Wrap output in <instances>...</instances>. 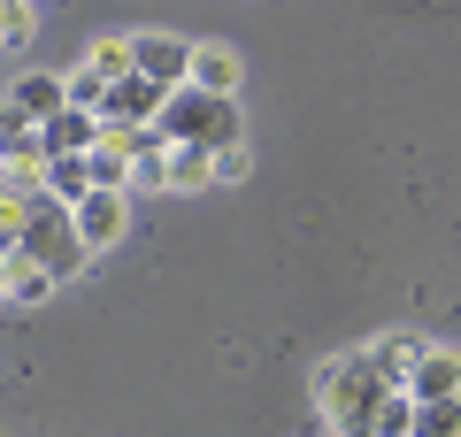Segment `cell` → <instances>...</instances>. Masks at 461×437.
<instances>
[{
  "label": "cell",
  "mask_w": 461,
  "mask_h": 437,
  "mask_svg": "<svg viewBox=\"0 0 461 437\" xmlns=\"http://www.w3.org/2000/svg\"><path fill=\"white\" fill-rule=\"evenodd\" d=\"M154 130H162L169 146H208V154L247 146V115H239V100H215V93H200V85H177Z\"/></svg>",
  "instance_id": "cell-1"
},
{
  "label": "cell",
  "mask_w": 461,
  "mask_h": 437,
  "mask_svg": "<svg viewBox=\"0 0 461 437\" xmlns=\"http://www.w3.org/2000/svg\"><path fill=\"white\" fill-rule=\"evenodd\" d=\"M384 399H393V391L377 384V369H369L362 353H346V361L323 369V415L339 422V437H369L377 415H384Z\"/></svg>",
  "instance_id": "cell-2"
},
{
  "label": "cell",
  "mask_w": 461,
  "mask_h": 437,
  "mask_svg": "<svg viewBox=\"0 0 461 437\" xmlns=\"http://www.w3.org/2000/svg\"><path fill=\"white\" fill-rule=\"evenodd\" d=\"M85 254H93V245H85V230H77V215L62 208V200H39V215H32V238H23V261H39V269L54 276V284H69V276L85 269Z\"/></svg>",
  "instance_id": "cell-3"
},
{
  "label": "cell",
  "mask_w": 461,
  "mask_h": 437,
  "mask_svg": "<svg viewBox=\"0 0 461 437\" xmlns=\"http://www.w3.org/2000/svg\"><path fill=\"white\" fill-rule=\"evenodd\" d=\"M131 69L147 85H162V93H177V85H193V47L169 31H147V39H131Z\"/></svg>",
  "instance_id": "cell-4"
},
{
  "label": "cell",
  "mask_w": 461,
  "mask_h": 437,
  "mask_svg": "<svg viewBox=\"0 0 461 437\" xmlns=\"http://www.w3.org/2000/svg\"><path fill=\"white\" fill-rule=\"evenodd\" d=\"M162 108H169L162 85L123 77V85H108V100H100V123H115V130H154V123H162Z\"/></svg>",
  "instance_id": "cell-5"
},
{
  "label": "cell",
  "mask_w": 461,
  "mask_h": 437,
  "mask_svg": "<svg viewBox=\"0 0 461 437\" xmlns=\"http://www.w3.org/2000/svg\"><path fill=\"white\" fill-rule=\"evenodd\" d=\"M415 406H438V399H461V345H430L415 361V384H408Z\"/></svg>",
  "instance_id": "cell-6"
},
{
  "label": "cell",
  "mask_w": 461,
  "mask_h": 437,
  "mask_svg": "<svg viewBox=\"0 0 461 437\" xmlns=\"http://www.w3.org/2000/svg\"><path fill=\"white\" fill-rule=\"evenodd\" d=\"M423 353H430L423 338H408V330H393V338H377V345H369L362 361L377 369V384H384V391H408V384H415V361H423Z\"/></svg>",
  "instance_id": "cell-7"
},
{
  "label": "cell",
  "mask_w": 461,
  "mask_h": 437,
  "mask_svg": "<svg viewBox=\"0 0 461 437\" xmlns=\"http://www.w3.org/2000/svg\"><path fill=\"white\" fill-rule=\"evenodd\" d=\"M100 130H108L100 115H85V108H62L47 130H39V146H47V162H69V154H93V146H100Z\"/></svg>",
  "instance_id": "cell-8"
},
{
  "label": "cell",
  "mask_w": 461,
  "mask_h": 437,
  "mask_svg": "<svg viewBox=\"0 0 461 437\" xmlns=\"http://www.w3.org/2000/svg\"><path fill=\"white\" fill-rule=\"evenodd\" d=\"M123 223H131V192H93V200L77 208L85 245H115V238H123Z\"/></svg>",
  "instance_id": "cell-9"
},
{
  "label": "cell",
  "mask_w": 461,
  "mask_h": 437,
  "mask_svg": "<svg viewBox=\"0 0 461 437\" xmlns=\"http://www.w3.org/2000/svg\"><path fill=\"white\" fill-rule=\"evenodd\" d=\"M8 108H16L23 123H39V130H47L54 115L69 108V93H62V77H16V93H8Z\"/></svg>",
  "instance_id": "cell-10"
},
{
  "label": "cell",
  "mask_w": 461,
  "mask_h": 437,
  "mask_svg": "<svg viewBox=\"0 0 461 437\" xmlns=\"http://www.w3.org/2000/svg\"><path fill=\"white\" fill-rule=\"evenodd\" d=\"M193 85L215 100H239V54L230 47H193Z\"/></svg>",
  "instance_id": "cell-11"
},
{
  "label": "cell",
  "mask_w": 461,
  "mask_h": 437,
  "mask_svg": "<svg viewBox=\"0 0 461 437\" xmlns=\"http://www.w3.org/2000/svg\"><path fill=\"white\" fill-rule=\"evenodd\" d=\"M47 192H54V200H62V208H69V215H77V208H85V200H93V192H100V184H93V162H85V154H69V162H47Z\"/></svg>",
  "instance_id": "cell-12"
},
{
  "label": "cell",
  "mask_w": 461,
  "mask_h": 437,
  "mask_svg": "<svg viewBox=\"0 0 461 437\" xmlns=\"http://www.w3.org/2000/svg\"><path fill=\"white\" fill-rule=\"evenodd\" d=\"M215 184V154L208 146H169V192H200Z\"/></svg>",
  "instance_id": "cell-13"
},
{
  "label": "cell",
  "mask_w": 461,
  "mask_h": 437,
  "mask_svg": "<svg viewBox=\"0 0 461 437\" xmlns=\"http://www.w3.org/2000/svg\"><path fill=\"white\" fill-rule=\"evenodd\" d=\"M54 276L39 269V261H23V254H8V299H16V308H39V299H54Z\"/></svg>",
  "instance_id": "cell-14"
},
{
  "label": "cell",
  "mask_w": 461,
  "mask_h": 437,
  "mask_svg": "<svg viewBox=\"0 0 461 437\" xmlns=\"http://www.w3.org/2000/svg\"><path fill=\"white\" fill-rule=\"evenodd\" d=\"M131 192H169V138H162V130H147V138H139Z\"/></svg>",
  "instance_id": "cell-15"
},
{
  "label": "cell",
  "mask_w": 461,
  "mask_h": 437,
  "mask_svg": "<svg viewBox=\"0 0 461 437\" xmlns=\"http://www.w3.org/2000/svg\"><path fill=\"white\" fill-rule=\"evenodd\" d=\"M62 93H69V108H85V115H100V100H108V77H100V69H69L62 77Z\"/></svg>",
  "instance_id": "cell-16"
},
{
  "label": "cell",
  "mask_w": 461,
  "mask_h": 437,
  "mask_svg": "<svg viewBox=\"0 0 461 437\" xmlns=\"http://www.w3.org/2000/svg\"><path fill=\"white\" fill-rule=\"evenodd\" d=\"M85 69H100V77H108V85L139 77V69H131V39H108V47H93V54H85Z\"/></svg>",
  "instance_id": "cell-17"
},
{
  "label": "cell",
  "mask_w": 461,
  "mask_h": 437,
  "mask_svg": "<svg viewBox=\"0 0 461 437\" xmlns=\"http://www.w3.org/2000/svg\"><path fill=\"white\" fill-rule=\"evenodd\" d=\"M32 31V8H16V0H8V8H0V39H23Z\"/></svg>",
  "instance_id": "cell-18"
},
{
  "label": "cell",
  "mask_w": 461,
  "mask_h": 437,
  "mask_svg": "<svg viewBox=\"0 0 461 437\" xmlns=\"http://www.w3.org/2000/svg\"><path fill=\"white\" fill-rule=\"evenodd\" d=\"M0 299H8V254H0Z\"/></svg>",
  "instance_id": "cell-19"
}]
</instances>
